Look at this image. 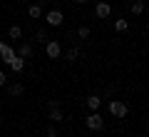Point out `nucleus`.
<instances>
[{
  "instance_id": "nucleus-17",
  "label": "nucleus",
  "mask_w": 149,
  "mask_h": 137,
  "mask_svg": "<svg viewBox=\"0 0 149 137\" xmlns=\"http://www.w3.org/2000/svg\"><path fill=\"white\" fill-rule=\"evenodd\" d=\"M65 60L74 63V60H77V50H67V53H65Z\"/></svg>"
},
{
  "instance_id": "nucleus-6",
  "label": "nucleus",
  "mask_w": 149,
  "mask_h": 137,
  "mask_svg": "<svg viewBox=\"0 0 149 137\" xmlns=\"http://www.w3.org/2000/svg\"><path fill=\"white\" fill-rule=\"evenodd\" d=\"M25 63H27V60H22V58H17V55H15V58L10 60V70H13L15 75H20L22 70H25Z\"/></svg>"
},
{
  "instance_id": "nucleus-10",
  "label": "nucleus",
  "mask_w": 149,
  "mask_h": 137,
  "mask_svg": "<svg viewBox=\"0 0 149 137\" xmlns=\"http://www.w3.org/2000/svg\"><path fill=\"white\" fill-rule=\"evenodd\" d=\"M8 90H10V95H13V97H22V92H25V87H22L20 82H13Z\"/></svg>"
},
{
  "instance_id": "nucleus-12",
  "label": "nucleus",
  "mask_w": 149,
  "mask_h": 137,
  "mask_svg": "<svg viewBox=\"0 0 149 137\" xmlns=\"http://www.w3.org/2000/svg\"><path fill=\"white\" fill-rule=\"evenodd\" d=\"M47 117H50L52 122H62V120H65V115H62V110H60V107H52Z\"/></svg>"
},
{
  "instance_id": "nucleus-7",
  "label": "nucleus",
  "mask_w": 149,
  "mask_h": 137,
  "mask_svg": "<svg viewBox=\"0 0 149 137\" xmlns=\"http://www.w3.org/2000/svg\"><path fill=\"white\" fill-rule=\"evenodd\" d=\"M17 58H22V60H30L32 58V45H30V42H22L20 48H17Z\"/></svg>"
},
{
  "instance_id": "nucleus-3",
  "label": "nucleus",
  "mask_w": 149,
  "mask_h": 137,
  "mask_svg": "<svg viewBox=\"0 0 149 137\" xmlns=\"http://www.w3.org/2000/svg\"><path fill=\"white\" fill-rule=\"evenodd\" d=\"M45 55H47L50 60H60L62 58V45H60L57 40H47L45 42Z\"/></svg>"
},
{
  "instance_id": "nucleus-2",
  "label": "nucleus",
  "mask_w": 149,
  "mask_h": 137,
  "mask_svg": "<svg viewBox=\"0 0 149 137\" xmlns=\"http://www.w3.org/2000/svg\"><path fill=\"white\" fill-rule=\"evenodd\" d=\"M127 112H129L127 102H122V100H109V115H112V117L124 120V117H127Z\"/></svg>"
},
{
  "instance_id": "nucleus-5",
  "label": "nucleus",
  "mask_w": 149,
  "mask_h": 137,
  "mask_svg": "<svg viewBox=\"0 0 149 137\" xmlns=\"http://www.w3.org/2000/svg\"><path fill=\"white\" fill-rule=\"evenodd\" d=\"M95 15L100 18V20H107V18L112 15V5L109 3H97L95 5Z\"/></svg>"
},
{
  "instance_id": "nucleus-15",
  "label": "nucleus",
  "mask_w": 149,
  "mask_h": 137,
  "mask_svg": "<svg viewBox=\"0 0 149 137\" xmlns=\"http://www.w3.org/2000/svg\"><path fill=\"white\" fill-rule=\"evenodd\" d=\"M90 35H92V30H90V27H87V25H82L80 30H77V37H80V40H87V37H90Z\"/></svg>"
},
{
  "instance_id": "nucleus-18",
  "label": "nucleus",
  "mask_w": 149,
  "mask_h": 137,
  "mask_svg": "<svg viewBox=\"0 0 149 137\" xmlns=\"http://www.w3.org/2000/svg\"><path fill=\"white\" fill-rule=\"evenodd\" d=\"M45 135H47V137H60V135H57V127H47Z\"/></svg>"
},
{
  "instance_id": "nucleus-14",
  "label": "nucleus",
  "mask_w": 149,
  "mask_h": 137,
  "mask_svg": "<svg viewBox=\"0 0 149 137\" xmlns=\"http://www.w3.org/2000/svg\"><path fill=\"white\" fill-rule=\"evenodd\" d=\"M127 27H129L127 20H122V18H119V20H114V30H117V32H127Z\"/></svg>"
},
{
  "instance_id": "nucleus-8",
  "label": "nucleus",
  "mask_w": 149,
  "mask_h": 137,
  "mask_svg": "<svg viewBox=\"0 0 149 137\" xmlns=\"http://www.w3.org/2000/svg\"><path fill=\"white\" fill-rule=\"evenodd\" d=\"M100 105H102V97L100 95H90V97H87V107H90L92 112L100 110Z\"/></svg>"
},
{
  "instance_id": "nucleus-4",
  "label": "nucleus",
  "mask_w": 149,
  "mask_h": 137,
  "mask_svg": "<svg viewBox=\"0 0 149 137\" xmlns=\"http://www.w3.org/2000/svg\"><path fill=\"white\" fill-rule=\"evenodd\" d=\"M45 22H47L50 27H60V25L65 22L62 10H50V13H45Z\"/></svg>"
},
{
  "instance_id": "nucleus-1",
  "label": "nucleus",
  "mask_w": 149,
  "mask_h": 137,
  "mask_svg": "<svg viewBox=\"0 0 149 137\" xmlns=\"http://www.w3.org/2000/svg\"><path fill=\"white\" fill-rule=\"evenodd\" d=\"M85 127L92 130V132H100V130H104V120H102L100 112H90V115L85 117Z\"/></svg>"
},
{
  "instance_id": "nucleus-11",
  "label": "nucleus",
  "mask_w": 149,
  "mask_h": 137,
  "mask_svg": "<svg viewBox=\"0 0 149 137\" xmlns=\"http://www.w3.org/2000/svg\"><path fill=\"white\" fill-rule=\"evenodd\" d=\"M8 35H10L13 40H20V37H22V27L20 25H10V27H8Z\"/></svg>"
},
{
  "instance_id": "nucleus-16",
  "label": "nucleus",
  "mask_w": 149,
  "mask_h": 137,
  "mask_svg": "<svg viewBox=\"0 0 149 137\" xmlns=\"http://www.w3.org/2000/svg\"><path fill=\"white\" fill-rule=\"evenodd\" d=\"M35 35H37V42H47V30H45V27H40Z\"/></svg>"
},
{
  "instance_id": "nucleus-13",
  "label": "nucleus",
  "mask_w": 149,
  "mask_h": 137,
  "mask_svg": "<svg viewBox=\"0 0 149 137\" xmlns=\"http://www.w3.org/2000/svg\"><path fill=\"white\" fill-rule=\"evenodd\" d=\"M129 10H132V15H142L144 13V0H134Z\"/></svg>"
},
{
  "instance_id": "nucleus-20",
  "label": "nucleus",
  "mask_w": 149,
  "mask_h": 137,
  "mask_svg": "<svg viewBox=\"0 0 149 137\" xmlns=\"http://www.w3.org/2000/svg\"><path fill=\"white\" fill-rule=\"evenodd\" d=\"M74 3H77V5H82V3H87V0H74Z\"/></svg>"
},
{
  "instance_id": "nucleus-22",
  "label": "nucleus",
  "mask_w": 149,
  "mask_h": 137,
  "mask_svg": "<svg viewBox=\"0 0 149 137\" xmlns=\"http://www.w3.org/2000/svg\"><path fill=\"white\" fill-rule=\"evenodd\" d=\"M17 3H27V0H17Z\"/></svg>"
},
{
  "instance_id": "nucleus-19",
  "label": "nucleus",
  "mask_w": 149,
  "mask_h": 137,
  "mask_svg": "<svg viewBox=\"0 0 149 137\" xmlns=\"http://www.w3.org/2000/svg\"><path fill=\"white\" fill-rule=\"evenodd\" d=\"M3 85H8V75L0 70V87H3Z\"/></svg>"
},
{
  "instance_id": "nucleus-9",
  "label": "nucleus",
  "mask_w": 149,
  "mask_h": 137,
  "mask_svg": "<svg viewBox=\"0 0 149 137\" xmlns=\"http://www.w3.org/2000/svg\"><path fill=\"white\" fill-rule=\"evenodd\" d=\"M27 15H30L32 20L42 18V5H37V3H35V5H30V8H27Z\"/></svg>"
},
{
  "instance_id": "nucleus-21",
  "label": "nucleus",
  "mask_w": 149,
  "mask_h": 137,
  "mask_svg": "<svg viewBox=\"0 0 149 137\" xmlns=\"http://www.w3.org/2000/svg\"><path fill=\"white\" fill-rule=\"evenodd\" d=\"M42 3H47V0H37V5H42Z\"/></svg>"
}]
</instances>
